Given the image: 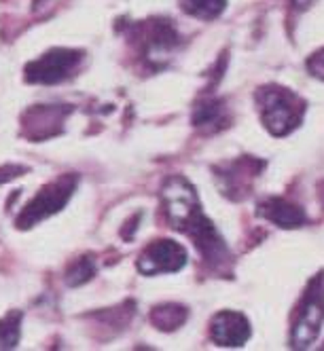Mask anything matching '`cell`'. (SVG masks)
<instances>
[{
	"label": "cell",
	"instance_id": "1",
	"mask_svg": "<svg viewBox=\"0 0 324 351\" xmlns=\"http://www.w3.org/2000/svg\"><path fill=\"white\" fill-rule=\"evenodd\" d=\"M161 202L172 227L193 239L197 252L212 269L225 271L227 265H231V252L225 239L218 235L212 220L202 212L195 186L187 178L183 176L167 178L161 189Z\"/></svg>",
	"mask_w": 324,
	"mask_h": 351
},
{
	"label": "cell",
	"instance_id": "2",
	"mask_svg": "<svg viewBox=\"0 0 324 351\" xmlns=\"http://www.w3.org/2000/svg\"><path fill=\"white\" fill-rule=\"evenodd\" d=\"M257 106L265 130L271 136H288L301 125L305 117V102L294 91L280 85H265L257 89Z\"/></svg>",
	"mask_w": 324,
	"mask_h": 351
},
{
	"label": "cell",
	"instance_id": "3",
	"mask_svg": "<svg viewBox=\"0 0 324 351\" xmlns=\"http://www.w3.org/2000/svg\"><path fill=\"white\" fill-rule=\"evenodd\" d=\"M77 186H79V176H74V173L60 176L56 182L43 186L32 202L19 212V216L15 218V227L26 231V229H32L40 220L58 214L60 210L66 208V204L70 202V197L74 195Z\"/></svg>",
	"mask_w": 324,
	"mask_h": 351
},
{
	"label": "cell",
	"instance_id": "4",
	"mask_svg": "<svg viewBox=\"0 0 324 351\" xmlns=\"http://www.w3.org/2000/svg\"><path fill=\"white\" fill-rule=\"evenodd\" d=\"M322 324H324V282L322 278H314L301 305H299V313L290 332V347L294 349L310 347L320 335Z\"/></svg>",
	"mask_w": 324,
	"mask_h": 351
},
{
	"label": "cell",
	"instance_id": "5",
	"mask_svg": "<svg viewBox=\"0 0 324 351\" xmlns=\"http://www.w3.org/2000/svg\"><path fill=\"white\" fill-rule=\"evenodd\" d=\"M83 62V51L77 49H51L26 66V81L32 85H56L66 81Z\"/></svg>",
	"mask_w": 324,
	"mask_h": 351
},
{
	"label": "cell",
	"instance_id": "6",
	"mask_svg": "<svg viewBox=\"0 0 324 351\" xmlns=\"http://www.w3.org/2000/svg\"><path fill=\"white\" fill-rule=\"evenodd\" d=\"M187 265V250L172 241V239H157L151 245L144 247V252L138 258V271L142 275H161V273H176Z\"/></svg>",
	"mask_w": 324,
	"mask_h": 351
},
{
	"label": "cell",
	"instance_id": "7",
	"mask_svg": "<svg viewBox=\"0 0 324 351\" xmlns=\"http://www.w3.org/2000/svg\"><path fill=\"white\" fill-rule=\"evenodd\" d=\"M210 337L218 347H242L251 339V324L238 311H220L210 322Z\"/></svg>",
	"mask_w": 324,
	"mask_h": 351
},
{
	"label": "cell",
	"instance_id": "8",
	"mask_svg": "<svg viewBox=\"0 0 324 351\" xmlns=\"http://www.w3.org/2000/svg\"><path fill=\"white\" fill-rule=\"evenodd\" d=\"M70 106H34L23 114V130L30 140H45L62 132Z\"/></svg>",
	"mask_w": 324,
	"mask_h": 351
},
{
	"label": "cell",
	"instance_id": "9",
	"mask_svg": "<svg viewBox=\"0 0 324 351\" xmlns=\"http://www.w3.org/2000/svg\"><path fill=\"white\" fill-rule=\"evenodd\" d=\"M261 163L253 159H242L238 163H231L227 167H222V171L216 169V180L220 184L222 195H227L231 199H242L251 186V180L259 173Z\"/></svg>",
	"mask_w": 324,
	"mask_h": 351
},
{
	"label": "cell",
	"instance_id": "10",
	"mask_svg": "<svg viewBox=\"0 0 324 351\" xmlns=\"http://www.w3.org/2000/svg\"><path fill=\"white\" fill-rule=\"evenodd\" d=\"M257 214L280 229H299L308 222L305 212L282 197H267L257 206Z\"/></svg>",
	"mask_w": 324,
	"mask_h": 351
},
{
	"label": "cell",
	"instance_id": "11",
	"mask_svg": "<svg viewBox=\"0 0 324 351\" xmlns=\"http://www.w3.org/2000/svg\"><path fill=\"white\" fill-rule=\"evenodd\" d=\"M178 45V34L174 26L165 19H155L146 26L144 30V49L146 56L153 58L157 53H165L170 49Z\"/></svg>",
	"mask_w": 324,
	"mask_h": 351
},
{
	"label": "cell",
	"instance_id": "12",
	"mask_svg": "<svg viewBox=\"0 0 324 351\" xmlns=\"http://www.w3.org/2000/svg\"><path fill=\"white\" fill-rule=\"evenodd\" d=\"M227 106L222 99H204L199 102L193 110V125L202 132H218L222 128H227Z\"/></svg>",
	"mask_w": 324,
	"mask_h": 351
},
{
	"label": "cell",
	"instance_id": "13",
	"mask_svg": "<svg viewBox=\"0 0 324 351\" xmlns=\"http://www.w3.org/2000/svg\"><path fill=\"white\" fill-rule=\"evenodd\" d=\"M189 317V311L187 307L183 305H174V303H167V305H159L151 311V322L155 328L163 330V332H172V330H178L181 326L187 322Z\"/></svg>",
	"mask_w": 324,
	"mask_h": 351
},
{
	"label": "cell",
	"instance_id": "14",
	"mask_svg": "<svg viewBox=\"0 0 324 351\" xmlns=\"http://www.w3.org/2000/svg\"><path fill=\"white\" fill-rule=\"evenodd\" d=\"M181 7L187 15L197 19H216L227 7V0H181Z\"/></svg>",
	"mask_w": 324,
	"mask_h": 351
},
{
	"label": "cell",
	"instance_id": "15",
	"mask_svg": "<svg viewBox=\"0 0 324 351\" xmlns=\"http://www.w3.org/2000/svg\"><path fill=\"white\" fill-rule=\"evenodd\" d=\"M21 337V311H9L0 319V349H15Z\"/></svg>",
	"mask_w": 324,
	"mask_h": 351
},
{
	"label": "cell",
	"instance_id": "16",
	"mask_svg": "<svg viewBox=\"0 0 324 351\" xmlns=\"http://www.w3.org/2000/svg\"><path fill=\"white\" fill-rule=\"evenodd\" d=\"M93 275H95V263H93V258L91 256H83V258H79L74 265L68 267V271H66V284L70 288H77V286L87 284L93 278Z\"/></svg>",
	"mask_w": 324,
	"mask_h": 351
},
{
	"label": "cell",
	"instance_id": "17",
	"mask_svg": "<svg viewBox=\"0 0 324 351\" xmlns=\"http://www.w3.org/2000/svg\"><path fill=\"white\" fill-rule=\"evenodd\" d=\"M308 70H310L312 77L324 81V47L308 60Z\"/></svg>",
	"mask_w": 324,
	"mask_h": 351
},
{
	"label": "cell",
	"instance_id": "18",
	"mask_svg": "<svg viewBox=\"0 0 324 351\" xmlns=\"http://www.w3.org/2000/svg\"><path fill=\"white\" fill-rule=\"evenodd\" d=\"M23 171H26V167H21V165H5V167H0V184H5V182L17 178V176H21Z\"/></svg>",
	"mask_w": 324,
	"mask_h": 351
},
{
	"label": "cell",
	"instance_id": "19",
	"mask_svg": "<svg viewBox=\"0 0 324 351\" xmlns=\"http://www.w3.org/2000/svg\"><path fill=\"white\" fill-rule=\"evenodd\" d=\"M292 3H294L297 9H308L314 3V0H292Z\"/></svg>",
	"mask_w": 324,
	"mask_h": 351
},
{
	"label": "cell",
	"instance_id": "20",
	"mask_svg": "<svg viewBox=\"0 0 324 351\" xmlns=\"http://www.w3.org/2000/svg\"><path fill=\"white\" fill-rule=\"evenodd\" d=\"M320 199H322V206H324V182H320Z\"/></svg>",
	"mask_w": 324,
	"mask_h": 351
},
{
	"label": "cell",
	"instance_id": "21",
	"mask_svg": "<svg viewBox=\"0 0 324 351\" xmlns=\"http://www.w3.org/2000/svg\"><path fill=\"white\" fill-rule=\"evenodd\" d=\"M40 3H43V0H34V9H38V7H40Z\"/></svg>",
	"mask_w": 324,
	"mask_h": 351
}]
</instances>
